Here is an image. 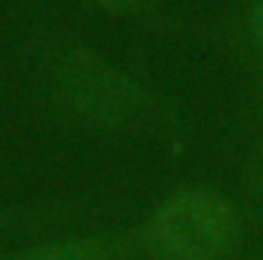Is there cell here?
Returning a JSON list of instances; mask_svg holds the SVG:
<instances>
[{
  "label": "cell",
  "mask_w": 263,
  "mask_h": 260,
  "mask_svg": "<svg viewBox=\"0 0 263 260\" xmlns=\"http://www.w3.org/2000/svg\"><path fill=\"white\" fill-rule=\"evenodd\" d=\"M251 37H254L257 55H260V62H263V0H257V6L251 9Z\"/></svg>",
  "instance_id": "obj_4"
},
{
  "label": "cell",
  "mask_w": 263,
  "mask_h": 260,
  "mask_svg": "<svg viewBox=\"0 0 263 260\" xmlns=\"http://www.w3.org/2000/svg\"><path fill=\"white\" fill-rule=\"evenodd\" d=\"M0 260H107V242L101 239H59L25 251H12Z\"/></svg>",
  "instance_id": "obj_3"
},
{
  "label": "cell",
  "mask_w": 263,
  "mask_h": 260,
  "mask_svg": "<svg viewBox=\"0 0 263 260\" xmlns=\"http://www.w3.org/2000/svg\"><path fill=\"white\" fill-rule=\"evenodd\" d=\"M92 3H98L104 9H114V12H126V9H135V6H141L147 0H92Z\"/></svg>",
  "instance_id": "obj_5"
},
{
  "label": "cell",
  "mask_w": 263,
  "mask_h": 260,
  "mask_svg": "<svg viewBox=\"0 0 263 260\" xmlns=\"http://www.w3.org/2000/svg\"><path fill=\"white\" fill-rule=\"evenodd\" d=\"M62 95L67 107L92 126H120L144 107V92L89 52H77L65 65Z\"/></svg>",
  "instance_id": "obj_2"
},
{
  "label": "cell",
  "mask_w": 263,
  "mask_h": 260,
  "mask_svg": "<svg viewBox=\"0 0 263 260\" xmlns=\"http://www.w3.org/2000/svg\"><path fill=\"white\" fill-rule=\"evenodd\" d=\"M242 233L236 205L217 190L172 193L150 217L144 239L156 260H227Z\"/></svg>",
  "instance_id": "obj_1"
}]
</instances>
